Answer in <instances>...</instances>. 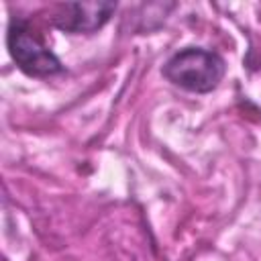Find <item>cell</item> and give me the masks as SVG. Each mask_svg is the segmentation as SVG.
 Masks as SVG:
<instances>
[{"instance_id":"3957f363","label":"cell","mask_w":261,"mask_h":261,"mask_svg":"<svg viewBox=\"0 0 261 261\" xmlns=\"http://www.w3.org/2000/svg\"><path fill=\"white\" fill-rule=\"evenodd\" d=\"M116 12V2L94 0V2H65L57 4L51 22L55 29L67 35H94L98 33Z\"/></svg>"},{"instance_id":"6da1fadb","label":"cell","mask_w":261,"mask_h":261,"mask_svg":"<svg viewBox=\"0 0 261 261\" xmlns=\"http://www.w3.org/2000/svg\"><path fill=\"white\" fill-rule=\"evenodd\" d=\"M163 77L192 94H208L226 75V61L220 53L204 47H184L161 67Z\"/></svg>"},{"instance_id":"7a4b0ae2","label":"cell","mask_w":261,"mask_h":261,"mask_svg":"<svg viewBox=\"0 0 261 261\" xmlns=\"http://www.w3.org/2000/svg\"><path fill=\"white\" fill-rule=\"evenodd\" d=\"M6 47L16 67L31 77H51L65 69L61 59L31 29L29 20L20 16H10L8 20Z\"/></svg>"}]
</instances>
